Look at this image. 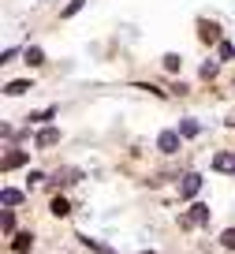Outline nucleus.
I'll return each mask as SVG.
<instances>
[{
    "label": "nucleus",
    "mask_w": 235,
    "mask_h": 254,
    "mask_svg": "<svg viewBox=\"0 0 235 254\" xmlns=\"http://www.w3.org/2000/svg\"><path fill=\"white\" fill-rule=\"evenodd\" d=\"M53 213H56V217H67V213H71V202L56 194V198H53Z\"/></svg>",
    "instance_id": "nucleus-8"
},
{
    "label": "nucleus",
    "mask_w": 235,
    "mask_h": 254,
    "mask_svg": "<svg viewBox=\"0 0 235 254\" xmlns=\"http://www.w3.org/2000/svg\"><path fill=\"white\" fill-rule=\"evenodd\" d=\"M82 4H86V0H71L67 8H63V15H75V11H78V8H82Z\"/></svg>",
    "instance_id": "nucleus-18"
},
{
    "label": "nucleus",
    "mask_w": 235,
    "mask_h": 254,
    "mask_svg": "<svg viewBox=\"0 0 235 254\" xmlns=\"http://www.w3.org/2000/svg\"><path fill=\"white\" fill-rule=\"evenodd\" d=\"M205 221H209V209H205V206H194L190 217H187V224H205Z\"/></svg>",
    "instance_id": "nucleus-6"
},
{
    "label": "nucleus",
    "mask_w": 235,
    "mask_h": 254,
    "mask_svg": "<svg viewBox=\"0 0 235 254\" xmlns=\"http://www.w3.org/2000/svg\"><path fill=\"white\" fill-rule=\"evenodd\" d=\"M232 56H235V49L228 45V41H220V60H232Z\"/></svg>",
    "instance_id": "nucleus-16"
},
{
    "label": "nucleus",
    "mask_w": 235,
    "mask_h": 254,
    "mask_svg": "<svg viewBox=\"0 0 235 254\" xmlns=\"http://www.w3.org/2000/svg\"><path fill=\"white\" fill-rule=\"evenodd\" d=\"M56 138H60V131H53V127H45V131H41V135H38V146H53Z\"/></svg>",
    "instance_id": "nucleus-9"
},
{
    "label": "nucleus",
    "mask_w": 235,
    "mask_h": 254,
    "mask_svg": "<svg viewBox=\"0 0 235 254\" xmlns=\"http://www.w3.org/2000/svg\"><path fill=\"white\" fill-rule=\"evenodd\" d=\"M179 135H198V124H194V120H183V124H179Z\"/></svg>",
    "instance_id": "nucleus-11"
},
{
    "label": "nucleus",
    "mask_w": 235,
    "mask_h": 254,
    "mask_svg": "<svg viewBox=\"0 0 235 254\" xmlns=\"http://www.w3.org/2000/svg\"><path fill=\"white\" fill-rule=\"evenodd\" d=\"M41 60H45V56H41V49H30V53H26V64H34V67H38Z\"/></svg>",
    "instance_id": "nucleus-14"
},
{
    "label": "nucleus",
    "mask_w": 235,
    "mask_h": 254,
    "mask_svg": "<svg viewBox=\"0 0 235 254\" xmlns=\"http://www.w3.org/2000/svg\"><path fill=\"white\" fill-rule=\"evenodd\" d=\"M26 90H30V82H26V79H15V82H8V86H4V94H8V97H19V94H26Z\"/></svg>",
    "instance_id": "nucleus-5"
},
{
    "label": "nucleus",
    "mask_w": 235,
    "mask_h": 254,
    "mask_svg": "<svg viewBox=\"0 0 235 254\" xmlns=\"http://www.w3.org/2000/svg\"><path fill=\"white\" fill-rule=\"evenodd\" d=\"M11 247H15L19 254H26V251H30V247H34V239L26 236V232H19V239H11Z\"/></svg>",
    "instance_id": "nucleus-7"
},
{
    "label": "nucleus",
    "mask_w": 235,
    "mask_h": 254,
    "mask_svg": "<svg viewBox=\"0 0 235 254\" xmlns=\"http://www.w3.org/2000/svg\"><path fill=\"white\" fill-rule=\"evenodd\" d=\"M157 146H161V153H176L179 150V135H176V131H161Z\"/></svg>",
    "instance_id": "nucleus-1"
},
{
    "label": "nucleus",
    "mask_w": 235,
    "mask_h": 254,
    "mask_svg": "<svg viewBox=\"0 0 235 254\" xmlns=\"http://www.w3.org/2000/svg\"><path fill=\"white\" fill-rule=\"evenodd\" d=\"M220 239H224V247H235V228H228V232H224Z\"/></svg>",
    "instance_id": "nucleus-20"
},
{
    "label": "nucleus",
    "mask_w": 235,
    "mask_h": 254,
    "mask_svg": "<svg viewBox=\"0 0 235 254\" xmlns=\"http://www.w3.org/2000/svg\"><path fill=\"white\" fill-rule=\"evenodd\" d=\"M213 168H217V172H235V153H217V157H213Z\"/></svg>",
    "instance_id": "nucleus-3"
},
{
    "label": "nucleus",
    "mask_w": 235,
    "mask_h": 254,
    "mask_svg": "<svg viewBox=\"0 0 235 254\" xmlns=\"http://www.w3.org/2000/svg\"><path fill=\"white\" fill-rule=\"evenodd\" d=\"M165 67L168 71H179V56H165Z\"/></svg>",
    "instance_id": "nucleus-19"
},
{
    "label": "nucleus",
    "mask_w": 235,
    "mask_h": 254,
    "mask_svg": "<svg viewBox=\"0 0 235 254\" xmlns=\"http://www.w3.org/2000/svg\"><path fill=\"white\" fill-rule=\"evenodd\" d=\"M34 124H49V120H53V109H41V112H34Z\"/></svg>",
    "instance_id": "nucleus-12"
},
{
    "label": "nucleus",
    "mask_w": 235,
    "mask_h": 254,
    "mask_svg": "<svg viewBox=\"0 0 235 254\" xmlns=\"http://www.w3.org/2000/svg\"><path fill=\"white\" fill-rule=\"evenodd\" d=\"M0 202L8 209H15V206H23V190H15V187H4V194H0Z\"/></svg>",
    "instance_id": "nucleus-4"
},
{
    "label": "nucleus",
    "mask_w": 235,
    "mask_h": 254,
    "mask_svg": "<svg viewBox=\"0 0 235 254\" xmlns=\"http://www.w3.org/2000/svg\"><path fill=\"white\" fill-rule=\"evenodd\" d=\"M82 243H86V247H94L97 254H116V251H109V247H105V243H97V239H90V236H82Z\"/></svg>",
    "instance_id": "nucleus-10"
},
{
    "label": "nucleus",
    "mask_w": 235,
    "mask_h": 254,
    "mask_svg": "<svg viewBox=\"0 0 235 254\" xmlns=\"http://www.w3.org/2000/svg\"><path fill=\"white\" fill-rule=\"evenodd\" d=\"M198 187H202V176H183V183H179L183 198H194V194H198Z\"/></svg>",
    "instance_id": "nucleus-2"
},
{
    "label": "nucleus",
    "mask_w": 235,
    "mask_h": 254,
    "mask_svg": "<svg viewBox=\"0 0 235 254\" xmlns=\"http://www.w3.org/2000/svg\"><path fill=\"white\" fill-rule=\"evenodd\" d=\"M23 161H26V153H19V150H15V153H8V161H4V165L11 168V165H23Z\"/></svg>",
    "instance_id": "nucleus-15"
},
{
    "label": "nucleus",
    "mask_w": 235,
    "mask_h": 254,
    "mask_svg": "<svg viewBox=\"0 0 235 254\" xmlns=\"http://www.w3.org/2000/svg\"><path fill=\"white\" fill-rule=\"evenodd\" d=\"M4 232H8V236H11V232H15V217H11V209H8V213H4Z\"/></svg>",
    "instance_id": "nucleus-17"
},
{
    "label": "nucleus",
    "mask_w": 235,
    "mask_h": 254,
    "mask_svg": "<svg viewBox=\"0 0 235 254\" xmlns=\"http://www.w3.org/2000/svg\"><path fill=\"white\" fill-rule=\"evenodd\" d=\"M202 38H205V41H217V26H213V23H202Z\"/></svg>",
    "instance_id": "nucleus-13"
},
{
    "label": "nucleus",
    "mask_w": 235,
    "mask_h": 254,
    "mask_svg": "<svg viewBox=\"0 0 235 254\" xmlns=\"http://www.w3.org/2000/svg\"><path fill=\"white\" fill-rule=\"evenodd\" d=\"M142 254H153V251H142Z\"/></svg>",
    "instance_id": "nucleus-21"
}]
</instances>
